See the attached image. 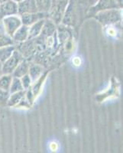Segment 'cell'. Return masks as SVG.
<instances>
[{
  "mask_svg": "<svg viewBox=\"0 0 123 153\" xmlns=\"http://www.w3.org/2000/svg\"><path fill=\"white\" fill-rule=\"evenodd\" d=\"M122 9H113L97 12L92 18L102 26H110L122 22Z\"/></svg>",
  "mask_w": 123,
  "mask_h": 153,
  "instance_id": "obj_1",
  "label": "cell"
},
{
  "mask_svg": "<svg viewBox=\"0 0 123 153\" xmlns=\"http://www.w3.org/2000/svg\"><path fill=\"white\" fill-rule=\"evenodd\" d=\"M69 0H52L51 7L48 12V19L52 20L57 25L61 24Z\"/></svg>",
  "mask_w": 123,
  "mask_h": 153,
  "instance_id": "obj_2",
  "label": "cell"
},
{
  "mask_svg": "<svg viewBox=\"0 0 123 153\" xmlns=\"http://www.w3.org/2000/svg\"><path fill=\"white\" fill-rule=\"evenodd\" d=\"M76 3L77 2H76V0H69V3L64 12L61 24L70 28H74L76 26L78 19Z\"/></svg>",
  "mask_w": 123,
  "mask_h": 153,
  "instance_id": "obj_3",
  "label": "cell"
},
{
  "mask_svg": "<svg viewBox=\"0 0 123 153\" xmlns=\"http://www.w3.org/2000/svg\"><path fill=\"white\" fill-rule=\"evenodd\" d=\"M113 9H119L118 5L116 4V0H98L95 5L89 8L87 11L85 15L86 18L90 19L93 17L97 12Z\"/></svg>",
  "mask_w": 123,
  "mask_h": 153,
  "instance_id": "obj_4",
  "label": "cell"
},
{
  "mask_svg": "<svg viewBox=\"0 0 123 153\" xmlns=\"http://www.w3.org/2000/svg\"><path fill=\"white\" fill-rule=\"evenodd\" d=\"M2 28L5 33L10 37H12L13 34L22 24L20 16L19 15H14V16H6L2 19Z\"/></svg>",
  "mask_w": 123,
  "mask_h": 153,
  "instance_id": "obj_5",
  "label": "cell"
},
{
  "mask_svg": "<svg viewBox=\"0 0 123 153\" xmlns=\"http://www.w3.org/2000/svg\"><path fill=\"white\" fill-rule=\"evenodd\" d=\"M24 59L22 54L17 49L13 51L12 55L2 63V74H12L19 63Z\"/></svg>",
  "mask_w": 123,
  "mask_h": 153,
  "instance_id": "obj_6",
  "label": "cell"
},
{
  "mask_svg": "<svg viewBox=\"0 0 123 153\" xmlns=\"http://www.w3.org/2000/svg\"><path fill=\"white\" fill-rule=\"evenodd\" d=\"M14 15H18L17 2L15 0H8L0 4V19Z\"/></svg>",
  "mask_w": 123,
  "mask_h": 153,
  "instance_id": "obj_7",
  "label": "cell"
},
{
  "mask_svg": "<svg viewBox=\"0 0 123 153\" xmlns=\"http://www.w3.org/2000/svg\"><path fill=\"white\" fill-rule=\"evenodd\" d=\"M21 19V24L24 25L29 27L34 23L37 22L39 20L48 18V13H44V12H37L34 13H28V14L19 15Z\"/></svg>",
  "mask_w": 123,
  "mask_h": 153,
  "instance_id": "obj_8",
  "label": "cell"
},
{
  "mask_svg": "<svg viewBox=\"0 0 123 153\" xmlns=\"http://www.w3.org/2000/svg\"><path fill=\"white\" fill-rule=\"evenodd\" d=\"M18 15L28 14L38 12L35 0H21L18 2Z\"/></svg>",
  "mask_w": 123,
  "mask_h": 153,
  "instance_id": "obj_9",
  "label": "cell"
},
{
  "mask_svg": "<svg viewBox=\"0 0 123 153\" xmlns=\"http://www.w3.org/2000/svg\"><path fill=\"white\" fill-rule=\"evenodd\" d=\"M46 71V68L42 65H39L38 63L30 61L29 70H28V74L31 77L32 83L38 80Z\"/></svg>",
  "mask_w": 123,
  "mask_h": 153,
  "instance_id": "obj_10",
  "label": "cell"
},
{
  "mask_svg": "<svg viewBox=\"0 0 123 153\" xmlns=\"http://www.w3.org/2000/svg\"><path fill=\"white\" fill-rule=\"evenodd\" d=\"M28 26L21 25V26L19 27L17 29V31L13 34L12 38V40L14 41L15 44L21 43L25 41L28 40Z\"/></svg>",
  "mask_w": 123,
  "mask_h": 153,
  "instance_id": "obj_11",
  "label": "cell"
},
{
  "mask_svg": "<svg viewBox=\"0 0 123 153\" xmlns=\"http://www.w3.org/2000/svg\"><path fill=\"white\" fill-rule=\"evenodd\" d=\"M56 32H57V25L48 18L45 19L41 35L49 38V37L54 36Z\"/></svg>",
  "mask_w": 123,
  "mask_h": 153,
  "instance_id": "obj_12",
  "label": "cell"
},
{
  "mask_svg": "<svg viewBox=\"0 0 123 153\" xmlns=\"http://www.w3.org/2000/svg\"><path fill=\"white\" fill-rule=\"evenodd\" d=\"M29 66L30 61H28L27 59H25V58H24V59L18 65V66L16 67V69L14 70V71L12 72V76L18 77V78H21V76L28 74Z\"/></svg>",
  "mask_w": 123,
  "mask_h": 153,
  "instance_id": "obj_13",
  "label": "cell"
},
{
  "mask_svg": "<svg viewBox=\"0 0 123 153\" xmlns=\"http://www.w3.org/2000/svg\"><path fill=\"white\" fill-rule=\"evenodd\" d=\"M26 90L19 91V92L12 93L9 94V100L7 102V106L9 107H16L19 103L25 97Z\"/></svg>",
  "mask_w": 123,
  "mask_h": 153,
  "instance_id": "obj_14",
  "label": "cell"
},
{
  "mask_svg": "<svg viewBox=\"0 0 123 153\" xmlns=\"http://www.w3.org/2000/svg\"><path fill=\"white\" fill-rule=\"evenodd\" d=\"M46 19H41V20H39L37 22L34 23L31 25H30L28 27V40L30 39H32V38H35L36 37L39 36L41 35V32L42 27H43V25L44 23V21Z\"/></svg>",
  "mask_w": 123,
  "mask_h": 153,
  "instance_id": "obj_15",
  "label": "cell"
},
{
  "mask_svg": "<svg viewBox=\"0 0 123 153\" xmlns=\"http://www.w3.org/2000/svg\"><path fill=\"white\" fill-rule=\"evenodd\" d=\"M16 49V45H12L4 46V47L0 48V61L3 63L12 55L15 50Z\"/></svg>",
  "mask_w": 123,
  "mask_h": 153,
  "instance_id": "obj_16",
  "label": "cell"
},
{
  "mask_svg": "<svg viewBox=\"0 0 123 153\" xmlns=\"http://www.w3.org/2000/svg\"><path fill=\"white\" fill-rule=\"evenodd\" d=\"M35 3L38 12L48 13L51 7L52 0H35Z\"/></svg>",
  "mask_w": 123,
  "mask_h": 153,
  "instance_id": "obj_17",
  "label": "cell"
},
{
  "mask_svg": "<svg viewBox=\"0 0 123 153\" xmlns=\"http://www.w3.org/2000/svg\"><path fill=\"white\" fill-rule=\"evenodd\" d=\"M12 78H13V76H12V74L1 75L0 76V89H2L4 91H9Z\"/></svg>",
  "mask_w": 123,
  "mask_h": 153,
  "instance_id": "obj_18",
  "label": "cell"
},
{
  "mask_svg": "<svg viewBox=\"0 0 123 153\" xmlns=\"http://www.w3.org/2000/svg\"><path fill=\"white\" fill-rule=\"evenodd\" d=\"M16 45L14 41L12 40V37L5 33L3 28H0V48L4 46L12 45Z\"/></svg>",
  "mask_w": 123,
  "mask_h": 153,
  "instance_id": "obj_19",
  "label": "cell"
},
{
  "mask_svg": "<svg viewBox=\"0 0 123 153\" xmlns=\"http://www.w3.org/2000/svg\"><path fill=\"white\" fill-rule=\"evenodd\" d=\"M23 90H24V88H23L22 84H21L20 78L14 77V76H13L12 83H11L10 88H9V94L19 92V91H23Z\"/></svg>",
  "mask_w": 123,
  "mask_h": 153,
  "instance_id": "obj_20",
  "label": "cell"
},
{
  "mask_svg": "<svg viewBox=\"0 0 123 153\" xmlns=\"http://www.w3.org/2000/svg\"><path fill=\"white\" fill-rule=\"evenodd\" d=\"M9 91H4L2 89H0V106L5 107L7 106V102L9 97Z\"/></svg>",
  "mask_w": 123,
  "mask_h": 153,
  "instance_id": "obj_21",
  "label": "cell"
},
{
  "mask_svg": "<svg viewBox=\"0 0 123 153\" xmlns=\"http://www.w3.org/2000/svg\"><path fill=\"white\" fill-rule=\"evenodd\" d=\"M20 80H21V84H22L24 90H28V89L31 87V84H32V80H31V77H30L28 74L21 76V78H20Z\"/></svg>",
  "mask_w": 123,
  "mask_h": 153,
  "instance_id": "obj_22",
  "label": "cell"
},
{
  "mask_svg": "<svg viewBox=\"0 0 123 153\" xmlns=\"http://www.w3.org/2000/svg\"><path fill=\"white\" fill-rule=\"evenodd\" d=\"M97 1L98 0H77V3H78V5L85 7L88 10L89 8L92 7L93 5H95Z\"/></svg>",
  "mask_w": 123,
  "mask_h": 153,
  "instance_id": "obj_23",
  "label": "cell"
},
{
  "mask_svg": "<svg viewBox=\"0 0 123 153\" xmlns=\"http://www.w3.org/2000/svg\"><path fill=\"white\" fill-rule=\"evenodd\" d=\"M116 4L118 5V6L119 7V9H122V2L123 0H116Z\"/></svg>",
  "mask_w": 123,
  "mask_h": 153,
  "instance_id": "obj_24",
  "label": "cell"
},
{
  "mask_svg": "<svg viewBox=\"0 0 123 153\" xmlns=\"http://www.w3.org/2000/svg\"><path fill=\"white\" fill-rule=\"evenodd\" d=\"M2 74V63L0 61V76Z\"/></svg>",
  "mask_w": 123,
  "mask_h": 153,
  "instance_id": "obj_25",
  "label": "cell"
},
{
  "mask_svg": "<svg viewBox=\"0 0 123 153\" xmlns=\"http://www.w3.org/2000/svg\"><path fill=\"white\" fill-rule=\"evenodd\" d=\"M6 1H8V0H0V4L3 3V2H6Z\"/></svg>",
  "mask_w": 123,
  "mask_h": 153,
  "instance_id": "obj_26",
  "label": "cell"
},
{
  "mask_svg": "<svg viewBox=\"0 0 123 153\" xmlns=\"http://www.w3.org/2000/svg\"><path fill=\"white\" fill-rule=\"evenodd\" d=\"M2 28V19H0V28Z\"/></svg>",
  "mask_w": 123,
  "mask_h": 153,
  "instance_id": "obj_27",
  "label": "cell"
},
{
  "mask_svg": "<svg viewBox=\"0 0 123 153\" xmlns=\"http://www.w3.org/2000/svg\"><path fill=\"white\" fill-rule=\"evenodd\" d=\"M15 1H16V2H20V1H21V0H15Z\"/></svg>",
  "mask_w": 123,
  "mask_h": 153,
  "instance_id": "obj_28",
  "label": "cell"
}]
</instances>
